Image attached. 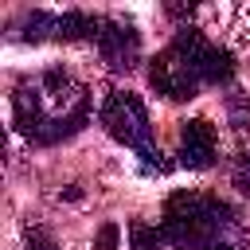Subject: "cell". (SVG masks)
Wrapping results in <instances>:
<instances>
[{"mask_svg":"<svg viewBox=\"0 0 250 250\" xmlns=\"http://www.w3.org/2000/svg\"><path fill=\"white\" fill-rule=\"evenodd\" d=\"M12 109H16V125L23 137L39 145H55L62 137H74L86 125L90 98L66 70H43L39 78L16 86Z\"/></svg>","mask_w":250,"mask_h":250,"instance_id":"1","label":"cell"},{"mask_svg":"<svg viewBox=\"0 0 250 250\" xmlns=\"http://www.w3.org/2000/svg\"><path fill=\"white\" fill-rule=\"evenodd\" d=\"M234 227V211L203 191H172L160 215V234L180 250H207L211 242H227L223 234Z\"/></svg>","mask_w":250,"mask_h":250,"instance_id":"2","label":"cell"},{"mask_svg":"<svg viewBox=\"0 0 250 250\" xmlns=\"http://www.w3.org/2000/svg\"><path fill=\"white\" fill-rule=\"evenodd\" d=\"M207 39L195 27H180L176 39L152 59L148 66V82L156 94L172 98V102H188L195 98V90L203 86V55H207Z\"/></svg>","mask_w":250,"mask_h":250,"instance_id":"3","label":"cell"},{"mask_svg":"<svg viewBox=\"0 0 250 250\" xmlns=\"http://www.w3.org/2000/svg\"><path fill=\"white\" fill-rule=\"evenodd\" d=\"M102 125L113 141H121L125 148H133L145 164V172H168L172 164L160 156V148H152V125H148V109L133 90H109L102 102Z\"/></svg>","mask_w":250,"mask_h":250,"instance_id":"4","label":"cell"},{"mask_svg":"<svg viewBox=\"0 0 250 250\" xmlns=\"http://www.w3.org/2000/svg\"><path fill=\"white\" fill-rule=\"evenodd\" d=\"M98 51H102V59L109 62V70H133L137 59H141V35H137V27L125 23V20H102Z\"/></svg>","mask_w":250,"mask_h":250,"instance_id":"5","label":"cell"},{"mask_svg":"<svg viewBox=\"0 0 250 250\" xmlns=\"http://www.w3.org/2000/svg\"><path fill=\"white\" fill-rule=\"evenodd\" d=\"M215 160V125L195 117V121H184V133H180V164L184 168H207Z\"/></svg>","mask_w":250,"mask_h":250,"instance_id":"6","label":"cell"},{"mask_svg":"<svg viewBox=\"0 0 250 250\" xmlns=\"http://www.w3.org/2000/svg\"><path fill=\"white\" fill-rule=\"evenodd\" d=\"M234 78V55L227 51V47H207V55H203V82H211V86H227Z\"/></svg>","mask_w":250,"mask_h":250,"instance_id":"7","label":"cell"},{"mask_svg":"<svg viewBox=\"0 0 250 250\" xmlns=\"http://www.w3.org/2000/svg\"><path fill=\"white\" fill-rule=\"evenodd\" d=\"M20 39H31V43H39V39H59V16H51V12H31V16H23V23H20V31H16Z\"/></svg>","mask_w":250,"mask_h":250,"instance_id":"8","label":"cell"},{"mask_svg":"<svg viewBox=\"0 0 250 250\" xmlns=\"http://www.w3.org/2000/svg\"><path fill=\"white\" fill-rule=\"evenodd\" d=\"M129 238H133V250H160L164 246L160 227H148V223H133L129 227Z\"/></svg>","mask_w":250,"mask_h":250,"instance_id":"9","label":"cell"},{"mask_svg":"<svg viewBox=\"0 0 250 250\" xmlns=\"http://www.w3.org/2000/svg\"><path fill=\"white\" fill-rule=\"evenodd\" d=\"M117 238H121V227L117 223H105L94 238V250H117Z\"/></svg>","mask_w":250,"mask_h":250,"instance_id":"10","label":"cell"},{"mask_svg":"<svg viewBox=\"0 0 250 250\" xmlns=\"http://www.w3.org/2000/svg\"><path fill=\"white\" fill-rule=\"evenodd\" d=\"M27 250H59V246L43 227H27Z\"/></svg>","mask_w":250,"mask_h":250,"instance_id":"11","label":"cell"},{"mask_svg":"<svg viewBox=\"0 0 250 250\" xmlns=\"http://www.w3.org/2000/svg\"><path fill=\"white\" fill-rule=\"evenodd\" d=\"M207 250H238V246H234V242H211Z\"/></svg>","mask_w":250,"mask_h":250,"instance_id":"12","label":"cell"}]
</instances>
